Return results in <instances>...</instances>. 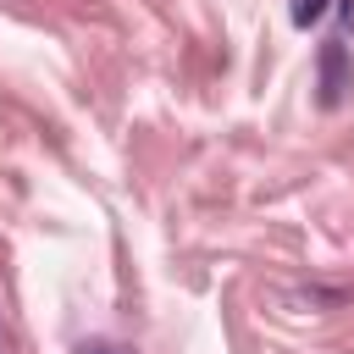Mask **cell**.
Instances as JSON below:
<instances>
[{
	"mask_svg": "<svg viewBox=\"0 0 354 354\" xmlns=\"http://www.w3.org/2000/svg\"><path fill=\"white\" fill-rule=\"evenodd\" d=\"M326 11V0H293V22H315Z\"/></svg>",
	"mask_w": 354,
	"mask_h": 354,
	"instance_id": "1",
	"label": "cell"
},
{
	"mask_svg": "<svg viewBox=\"0 0 354 354\" xmlns=\"http://www.w3.org/2000/svg\"><path fill=\"white\" fill-rule=\"evenodd\" d=\"M332 94H337V44L326 50V100H332Z\"/></svg>",
	"mask_w": 354,
	"mask_h": 354,
	"instance_id": "2",
	"label": "cell"
},
{
	"mask_svg": "<svg viewBox=\"0 0 354 354\" xmlns=\"http://www.w3.org/2000/svg\"><path fill=\"white\" fill-rule=\"evenodd\" d=\"M83 354H122V348H111V343H94V348H83Z\"/></svg>",
	"mask_w": 354,
	"mask_h": 354,
	"instance_id": "3",
	"label": "cell"
}]
</instances>
